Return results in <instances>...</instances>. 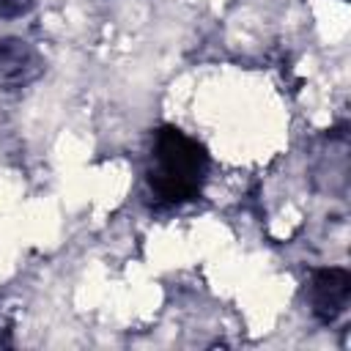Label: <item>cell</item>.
Listing matches in <instances>:
<instances>
[{
  "instance_id": "6da1fadb",
  "label": "cell",
  "mask_w": 351,
  "mask_h": 351,
  "mask_svg": "<svg viewBox=\"0 0 351 351\" xmlns=\"http://www.w3.org/2000/svg\"><path fill=\"white\" fill-rule=\"evenodd\" d=\"M208 173L206 148L176 126H165L154 140L151 189L162 203H184L200 195Z\"/></svg>"
},
{
  "instance_id": "7a4b0ae2",
  "label": "cell",
  "mask_w": 351,
  "mask_h": 351,
  "mask_svg": "<svg viewBox=\"0 0 351 351\" xmlns=\"http://www.w3.org/2000/svg\"><path fill=\"white\" fill-rule=\"evenodd\" d=\"M351 296V274L346 269H318L310 280V302H313V313L321 321H335Z\"/></svg>"
}]
</instances>
